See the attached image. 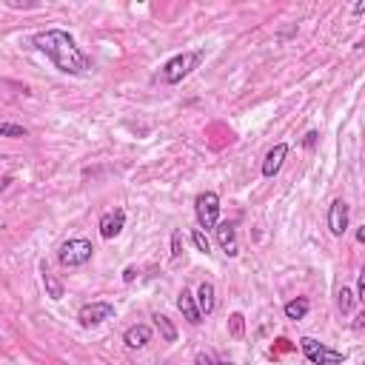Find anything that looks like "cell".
<instances>
[{
    "instance_id": "18",
    "label": "cell",
    "mask_w": 365,
    "mask_h": 365,
    "mask_svg": "<svg viewBox=\"0 0 365 365\" xmlns=\"http://www.w3.org/2000/svg\"><path fill=\"white\" fill-rule=\"evenodd\" d=\"M192 242L197 246V251H203V254H208V251H211V242H208V237H205V231H203V228H194V231H192Z\"/></svg>"
},
{
    "instance_id": "23",
    "label": "cell",
    "mask_w": 365,
    "mask_h": 365,
    "mask_svg": "<svg viewBox=\"0 0 365 365\" xmlns=\"http://www.w3.org/2000/svg\"><path fill=\"white\" fill-rule=\"evenodd\" d=\"M357 302H365V271L357 277V297H354Z\"/></svg>"
},
{
    "instance_id": "2",
    "label": "cell",
    "mask_w": 365,
    "mask_h": 365,
    "mask_svg": "<svg viewBox=\"0 0 365 365\" xmlns=\"http://www.w3.org/2000/svg\"><path fill=\"white\" fill-rule=\"evenodd\" d=\"M205 60V49H194V52H182V54H174L171 60H166V66L160 69V80L166 86H177L186 80L194 69H200V63Z\"/></svg>"
},
{
    "instance_id": "20",
    "label": "cell",
    "mask_w": 365,
    "mask_h": 365,
    "mask_svg": "<svg viewBox=\"0 0 365 365\" xmlns=\"http://www.w3.org/2000/svg\"><path fill=\"white\" fill-rule=\"evenodd\" d=\"M194 365H234V362H228V359H217L215 354H208V351H200V354L194 357Z\"/></svg>"
},
{
    "instance_id": "27",
    "label": "cell",
    "mask_w": 365,
    "mask_h": 365,
    "mask_svg": "<svg viewBox=\"0 0 365 365\" xmlns=\"http://www.w3.org/2000/svg\"><path fill=\"white\" fill-rule=\"evenodd\" d=\"M357 242H365V226L357 231Z\"/></svg>"
},
{
    "instance_id": "6",
    "label": "cell",
    "mask_w": 365,
    "mask_h": 365,
    "mask_svg": "<svg viewBox=\"0 0 365 365\" xmlns=\"http://www.w3.org/2000/svg\"><path fill=\"white\" fill-rule=\"evenodd\" d=\"M111 317H114V306H111V302H106V300L86 302V306L77 311V323L83 328H98V325H103Z\"/></svg>"
},
{
    "instance_id": "16",
    "label": "cell",
    "mask_w": 365,
    "mask_h": 365,
    "mask_svg": "<svg viewBox=\"0 0 365 365\" xmlns=\"http://www.w3.org/2000/svg\"><path fill=\"white\" fill-rule=\"evenodd\" d=\"M43 286H46L49 300H63V283H60L52 271H46V265H43Z\"/></svg>"
},
{
    "instance_id": "26",
    "label": "cell",
    "mask_w": 365,
    "mask_h": 365,
    "mask_svg": "<svg viewBox=\"0 0 365 365\" xmlns=\"http://www.w3.org/2000/svg\"><path fill=\"white\" fill-rule=\"evenodd\" d=\"M9 182H12V180H9V177H0V192H3V189H6V186H9Z\"/></svg>"
},
{
    "instance_id": "12",
    "label": "cell",
    "mask_w": 365,
    "mask_h": 365,
    "mask_svg": "<svg viewBox=\"0 0 365 365\" xmlns=\"http://www.w3.org/2000/svg\"><path fill=\"white\" fill-rule=\"evenodd\" d=\"M194 302H197L200 314L208 317L211 311L217 309V291H215V286H211V283H200V288H197V294H194Z\"/></svg>"
},
{
    "instance_id": "5",
    "label": "cell",
    "mask_w": 365,
    "mask_h": 365,
    "mask_svg": "<svg viewBox=\"0 0 365 365\" xmlns=\"http://www.w3.org/2000/svg\"><path fill=\"white\" fill-rule=\"evenodd\" d=\"M194 215H197V223H200V228H211L215 231V226L220 223V197H217V192H203V194H197V200H194Z\"/></svg>"
},
{
    "instance_id": "10",
    "label": "cell",
    "mask_w": 365,
    "mask_h": 365,
    "mask_svg": "<svg viewBox=\"0 0 365 365\" xmlns=\"http://www.w3.org/2000/svg\"><path fill=\"white\" fill-rule=\"evenodd\" d=\"M177 309H180L182 320H186L189 325H200V323H203V314H200L197 302H194V294H192L189 288H182V291H180V297H177Z\"/></svg>"
},
{
    "instance_id": "8",
    "label": "cell",
    "mask_w": 365,
    "mask_h": 365,
    "mask_svg": "<svg viewBox=\"0 0 365 365\" xmlns=\"http://www.w3.org/2000/svg\"><path fill=\"white\" fill-rule=\"evenodd\" d=\"M100 237L103 240H114L120 231L126 228V211L123 208H114V211H106V215L100 217Z\"/></svg>"
},
{
    "instance_id": "9",
    "label": "cell",
    "mask_w": 365,
    "mask_h": 365,
    "mask_svg": "<svg viewBox=\"0 0 365 365\" xmlns=\"http://www.w3.org/2000/svg\"><path fill=\"white\" fill-rule=\"evenodd\" d=\"M286 157H288V146H286V143H277V146H274L268 155H265V160H263V177H268V180L277 177Z\"/></svg>"
},
{
    "instance_id": "25",
    "label": "cell",
    "mask_w": 365,
    "mask_h": 365,
    "mask_svg": "<svg viewBox=\"0 0 365 365\" xmlns=\"http://www.w3.org/2000/svg\"><path fill=\"white\" fill-rule=\"evenodd\" d=\"M314 143H317V132H309L306 140H302V146H306V148H314Z\"/></svg>"
},
{
    "instance_id": "17",
    "label": "cell",
    "mask_w": 365,
    "mask_h": 365,
    "mask_svg": "<svg viewBox=\"0 0 365 365\" xmlns=\"http://www.w3.org/2000/svg\"><path fill=\"white\" fill-rule=\"evenodd\" d=\"M228 331H231L234 340H242V337H246V317H242L240 311L228 317Z\"/></svg>"
},
{
    "instance_id": "14",
    "label": "cell",
    "mask_w": 365,
    "mask_h": 365,
    "mask_svg": "<svg viewBox=\"0 0 365 365\" xmlns=\"http://www.w3.org/2000/svg\"><path fill=\"white\" fill-rule=\"evenodd\" d=\"M309 311H311V300H309V297H297V300L286 302V309H283L286 320H294V323H297V320H306Z\"/></svg>"
},
{
    "instance_id": "7",
    "label": "cell",
    "mask_w": 365,
    "mask_h": 365,
    "mask_svg": "<svg viewBox=\"0 0 365 365\" xmlns=\"http://www.w3.org/2000/svg\"><path fill=\"white\" fill-rule=\"evenodd\" d=\"M325 223H328V231L334 237H343L348 231V203L343 197L337 200H331L328 205V215H325Z\"/></svg>"
},
{
    "instance_id": "19",
    "label": "cell",
    "mask_w": 365,
    "mask_h": 365,
    "mask_svg": "<svg viewBox=\"0 0 365 365\" xmlns=\"http://www.w3.org/2000/svg\"><path fill=\"white\" fill-rule=\"evenodd\" d=\"M354 302H357V300H354V294H351L348 288H340V294H337V306H340V311H343V314H348V311L354 309Z\"/></svg>"
},
{
    "instance_id": "4",
    "label": "cell",
    "mask_w": 365,
    "mask_h": 365,
    "mask_svg": "<svg viewBox=\"0 0 365 365\" xmlns=\"http://www.w3.org/2000/svg\"><path fill=\"white\" fill-rule=\"evenodd\" d=\"M300 351L306 354V359H309L311 365H343V362H345V354H343V351L331 348V345H325V343H320V340H314V337H302V340H300Z\"/></svg>"
},
{
    "instance_id": "11",
    "label": "cell",
    "mask_w": 365,
    "mask_h": 365,
    "mask_svg": "<svg viewBox=\"0 0 365 365\" xmlns=\"http://www.w3.org/2000/svg\"><path fill=\"white\" fill-rule=\"evenodd\" d=\"M215 237L220 242V249L226 251V257H237L240 254V246H237V231L231 223H217L215 226Z\"/></svg>"
},
{
    "instance_id": "21",
    "label": "cell",
    "mask_w": 365,
    "mask_h": 365,
    "mask_svg": "<svg viewBox=\"0 0 365 365\" xmlns=\"http://www.w3.org/2000/svg\"><path fill=\"white\" fill-rule=\"evenodd\" d=\"M29 132L17 123H0V137H26Z\"/></svg>"
},
{
    "instance_id": "24",
    "label": "cell",
    "mask_w": 365,
    "mask_h": 365,
    "mask_svg": "<svg viewBox=\"0 0 365 365\" xmlns=\"http://www.w3.org/2000/svg\"><path fill=\"white\" fill-rule=\"evenodd\" d=\"M134 277H137V268H134V265H129V268L123 271V283H126V286H132V283H134Z\"/></svg>"
},
{
    "instance_id": "3",
    "label": "cell",
    "mask_w": 365,
    "mask_h": 365,
    "mask_svg": "<svg viewBox=\"0 0 365 365\" xmlns=\"http://www.w3.org/2000/svg\"><path fill=\"white\" fill-rule=\"evenodd\" d=\"M91 257H95V246H91L88 240H83V237H72V240H66L63 246L57 249V260H60V265H66V268H80Z\"/></svg>"
},
{
    "instance_id": "13",
    "label": "cell",
    "mask_w": 365,
    "mask_h": 365,
    "mask_svg": "<svg viewBox=\"0 0 365 365\" xmlns=\"http://www.w3.org/2000/svg\"><path fill=\"white\" fill-rule=\"evenodd\" d=\"M123 343L129 351H140L151 343V328L148 325H132L126 334H123Z\"/></svg>"
},
{
    "instance_id": "1",
    "label": "cell",
    "mask_w": 365,
    "mask_h": 365,
    "mask_svg": "<svg viewBox=\"0 0 365 365\" xmlns=\"http://www.w3.org/2000/svg\"><path fill=\"white\" fill-rule=\"evenodd\" d=\"M32 46L43 52L57 72L63 75H86L91 72V57L77 46V40L66 32V29H46L32 38Z\"/></svg>"
},
{
    "instance_id": "22",
    "label": "cell",
    "mask_w": 365,
    "mask_h": 365,
    "mask_svg": "<svg viewBox=\"0 0 365 365\" xmlns=\"http://www.w3.org/2000/svg\"><path fill=\"white\" fill-rule=\"evenodd\" d=\"M180 257H182V231L177 228V231L171 234V260L177 263Z\"/></svg>"
},
{
    "instance_id": "15",
    "label": "cell",
    "mask_w": 365,
    "mask_h": 365,
    "mask_svg": "<svg viewBox=\"0 0 365 365\" xmlns=\"http://www.w3.org/2000/svg\"><path fill=\"white\" fill-rule=\"evenodd\" d=\"M151 320H155V328L160 331V337H163L166 343H177V328H174V323H171L166 314H155Z\"/></svg>"
}]
</instances>
